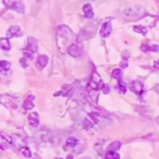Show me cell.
<instances>
[{
    "label": "cell",
    "mask_w": 159,
    "mask_h": 159,
    "mask_svg": "<svg viewBox=\"0 0 159 159\" xmlns=\"http://www.w3.org/2000/svg\"><path fill=\"white\" fill-rule=\"evenodd\" d=\"M134 30H135L137 33H140V34H142L143 36H145L146 34H147V32H148V30H147V28L146 27H144V26H134Z\"/></svg>",
    "instance_id": "17"
},
{
    "label": "cell",
    "mask_w": 159,
    "mask_h": 159,
    "mask_svg": "<svg viewBox=\"0 0 159 159\" xmlns=\"http://www.w3.org/2000/svg\"><path fill=\"white\" fill-rule=\"evenodd\" d=\"M7 36H8V38H12V37H15V36H17V37H19V36H21V32H20V28H19V26H11L10 29H9V31H8V33H7Z\"/></svg>",
    "instance_id": "8"
},
{
    "label": "cell",
    "mask_w": 159,
    "mask_h": 159,
    "mask_svg": "<svg viewBox=\"0 0 159 159\" xmlns=\"http://www.w3.org/2000/svg\"><path fill=\"white\" fill-rule=\"evenodd\" d=\"M120 148H121V143L119 141H115L108 147V151L109 152H115V151H118Z\"/></svg>",
    "instance_id": "14"
},
{
    "label": "cell",
    "mask_w": 159,
    "mask_h": 159,
    "mask_svg": "<svg viewBox=\"0 0 159 159\" xmlns=\"http://www.w3.org/2000/svg\"><path fill=\"white\" fill-rule=\"evenodd\" d=\"M0 48L4 51H10L11 50V44L8 38H1L0 39Z\"/></svg>",
    "instance_id": "10"
},
{
    "label": "cell",
    "mask_w": 159,
    "mask_h": 159,
    "mask_svg": "<svg viewBox=\"0 0 159 159\" xmlns=\"http://www.w3.org/2000/svg\"><path fill=\"white\" fill-rule=\"evenodd\" d=\"M141 50H142L143 52H149V51L158 52L159 46H158V45H143V46L141 47Z\"/></svg>",
    "instance_id": "11"
},
{
    "label": "cell",
    "mask_w": 159,
    "mask_h": 159,
    "mask_svg": "<svg viewBox=\"0 0 159 159\" xmlns=\"http://www.w3.org/2000/svg\"><path fill=\"white\" fill-rule=\"evenodd\" d=\"M112 76L113 79L117 80V81H121L122 80V77H123V72L120 69H116L112 71Z\"/></svg>",
    "instance_id": "13"
},
{
    "label": "cell",
    "mask_w": 159,
    "mask_h": 159,
    "mask_svg": "<svg viewBox=\"0 0 159 159\" xmlns=\"http://www.w3.org/2000/svg\"><path fill=\"white\" fill-rule=\"evenodd\" d=\"M154 68H155L156 69H159V60H157V61H155V62H154Z\"/></svg>",
    "instance_id": "25"
},
{
    "label": "cell",
    "mask_w": 159,
    "mask_h": 159,
    "mask_svg": "<svg viewBox=\"0 0 159 159\" xmlns=\"http://www.w3.org/2000/svg\"><path fill=\"white\" fill-rule=\"evenodd\" d=\"M21 153L23 154V156H26L27 158L31 157V151L27 148V147H23L21 149Z\"/></svg>",
    "instance_id": "19"
},
{
    "label": "cell",
    "mask_w": 159,
    "mask_h": 159,
    "mask_svg": "<svg viewBox=\"0 0 159 159\" xmlns=\"http://www.w3.org/2000/svg\"><path fill=\"white\" fill-rule=\"evenodd\" d=\"M83 127L85 129H90V128H93V124H92L88 119H85L83 121Z\"/></svg>",
    "instance_id": "21"
},
{
    "label": "cell",
    "mask_w": 159,
    "mask_h": 159,
    "mask_svg": "<svg viewBox=\"0 0 159 159\" xmlns=\"http://www.w3.org/2000/svg\"><path fill=\"white\" fill-rule=\"evenodd\" d=\"M48 63V57L46 55H39L38 57V61H37V66H38V69H43L44 66Z\"/></svg>",
    "instance_id": "9"
},
{
    "label": "cell",
    "mask_w": 159,
    "mask_h": 159,
    "mask_svg": "<svg viewBox=\"0 0 159 159\" xmlns=\"http://www.w3.org/2000/svg\"><path fill=\"white\" fill-rule=\"evenodd\" d=\"M112 30V28L111 23L107 22L102 26L101 30H100V35H101V37H103V38H107L111 35Z\"/></svg>",
    "instance_id": "6"
},
{
    "label": "cell",
    "mask_w": 159,
    "mask_h": 159,
    "mask_svg": "<svg viewBox=\"0 0 159 159\" xmlns=\"http://www.w3.org/2000/svg\"><path fill=\"white\" fill-rule=\"evenodd\" d=\"M103 91H104V94H108L109 92H110V86H109V85H106V86L104 87Z\"/></svg>",
    "instance_id": "24"
},
{
    "label": "cell",
    "mask_w": 159,
    "mask_h": 159,
    "mask_svg": "<svg viewBox=\"0 0 159 159\" xmlns=\"http://www.w3.org/2000/svg\"><path fill=\"white\" fill-rule=\"evenodd\" d=\"M81 159H90L89 157H84V158H81Z\"/></svg>",
    "instance_id": "26"
},
{
    "label": "cell",
    "mask_w": 159,
    "mask_h": 159,
    "mask_svg": "<svg viewBox=\"0 0 159 159\" xmlns=\"http://www.w3.org/2000/svg\"><path fill=\"white\" fill-rule=\"evenodd\" d=\"M29 124H30V125H32V127H38V118H34L33 116H31L29 118Z\"/></svg>",
    "instance_id": "20"
},
{
    "label": "cell",
    "mask_w": 159,
    "mask_h": 159,
    "mask_svg": "<svg viewBox=\"0 0 159 159\" xmlns=\"http://www.w3.org/2000/svg\"><path fill=\"white\" fill-rule=\"evenodd\" d=\"M26 58H22L21 59V65H22V66H23V68H26L27 66V64L26 63Z\"/></svg>",
    "instance_id": "23"
},
{
    "label": "cell",
    "mask_w": 159,
    "mask_h": 159,
    "mask_svg": "<svg viewBox=\"0 0 159 159\" xmlns=\"http://www.w3.org/2000/svg\"><path fill=\"white\" fill-rule=\"evenodd\" d=\"M68 52L69 54L73 56V57H76V58H80L81 55H82V51H81V49L76 45V44H72L69 47L68 49Z\"/></svg>",
    "instance_id": "4"
},
{
    "label": "cell",
    "mask_w": 159,
    "mask_h": 159,
    "mask_svg": "<svg viewBox=\"0 0 159 159\" xmlns=\"http://www.w3.org/2000/svg\"><path fill=\"white\" fill-rule=\"evenodd\" d=\"M130 89L137 95H140L143 91V84L139 81H133L130 84Z\"/></svg>",
    "instance_id": "5"
},
{
    "label": "cell",
    "mask_w": 159,
    "mask_h": 159,
    "mask_svg": "<svg viewBox=\"0 0 159 159\" xmlns=\"http://www.w3.org/2000/svg\"><path fill=\"white\" fill-rule=\"evenodd\" d=\"M56 159H62V158H56Z\"/></svg>",
    "instance_id": "27"
},
{
    "label": "cell",
    "mask_w": 159,
    "mask_h": 159,
    "mask_svg": "<svg viewBox=\"0 0 159 159\" xmlns=\"http://www.w3.org/2000/svg\"><path fill=\"white\" fill-rule=\"evenodd\" d=\"M78 142H79V140L74 137H69L68 139H66V144L70 147H75L78 144Z\"/></svg>",
    "instance_id": "16"
},
{
    "label": "cell",
    "mask_w": 159,
    "mask_h": 159,
    "mask_svg": "<svg viewBox=\"0 0 159 159\" xmlns=\"http://www.w3.org/2000/svg\"><path fill=\"white\" fill-rule=\"evenodd\" d=\"M83 14H84V17L87 19H92L94 17V12H93V8L91 5L86 4L83 7Z\"/></svg>",
    "instance_id": "7"
},
{
    "label": "cell",
    "mask_w": 159,
    "mask_h": 159,
    "mask_svg": "<svg viewBox=\"0 0 159 159\" xmlns=\"http://www.w3.org/2000/svg\"><path fill=\"white\" fill-rule=\"evenodd\" d=\"M11 68V63L10 62H7V61H0V69H5V70H8L10 69Z\"/></svg>",
    "instance_id": "18"
},
{
    "label": "cell",
    "mask_w": 159,
    "mask_h": 159,
    "mask_svg": "<svg viewBox=\"0 0 159 159\" xmlns=\"http://www.w3.org/2000/svg\"><path fill=\"white\" fill-rule=\"evenodd\" d=\"M32 100H34V96H28V98L26 100V101H24L23 108L26 109V110H31V109H33V107H34V105H33V103L31 102Z\"/></svg>",
    "instance_id": "12"
},
{
    "label": "cell",
    "mask_w": 159,
    "mask_h": 159,
    "mask_svg": "<svg viewBox=\"0 0 159 159\" xmlns=\"http://www.w3.org/2000/svg\"><path fill=\"white\" fill-rule=\"evenodd\" d=\"M38 51V43L36 39H34L33 38H28V46L26 52V55L29 58V59H32L33 58V54L34 53H36Z\"/></svg>",
    "instance_id": "1"
},
{
    "label": "cell",
    "mask_w": 159,
    "mask_h": 159,
    "mask_svg": "<svg viewBox=\"0 0 159 159\" xmlns=\"http://www.w3.org/2000/svg\"><path fill=\"white\" fill-rule=\"evenodd\" d=\"M89 86L94 89V90H97V89H101L102 87H104V84H103V81L100 79L99 75L96 74V80L95 79V77L93 76L92 77V80L90 81V84Z\"/></svg>",
    "instance_id": "3"
},
{
    "label": "cell",
    "mask_w": 159,
    "mask_h": 159,
    "mask_svg": "<svg viewBox=\"0 0 159 159\" xmlns=\"http://www.w3.org/2000/svg\"><path fill=\"white\" fill-rule=\"evenodd\" d=\"M106 159H120V155L118 153H116V152H109L108 151V153L106 154L105 155Z\"/></svg>",
    "instance_id": "15"
},
{
    "label": "cell",
    "mask_w": 159,
    "mask_h": 159,
    "mask_svg": "<svg viewBox=\"0 0 159 159\" xmlns=\"http://www.w3.org/2000/svg\"><path fill=\"white\" fill-rule=\"evenodd\" d=\"M5 1L6 2L8 1V3H5V4H6V6L8 8H10V9H12L14 11H17L20 13H22L23 11V9H24L23 6L21 3L16 1V0H5Z\"/></svg>",
    "instance_id": "2"
},
{
    "label": "cell",
    "mask_w": 159,
    "mask_h": 159,
    "mask_svg": "<svg viewBox=\"0 0 159 159\" xmlns=\"http://www.w3.org/2000/svg\"><path fill=\"white\" fill-rule=\"evenodd\" d=\"M119 89L122 93H125V92H127V87H125L124 83L122 81H119Z\"/></svg>",
    "instance_id": "22"
}]
</instances>
